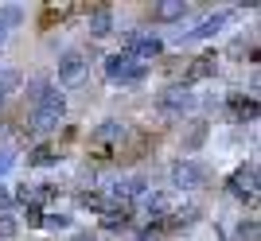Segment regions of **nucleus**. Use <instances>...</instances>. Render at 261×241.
Listing matches in <instances>:
<instances>
[{"label": "nucleus", "mask_w": 261, "mask_h": 241, "mask_svg": "<svg viewBox=\"0 0 261 241\" xmlns=\"http://www.w3.org/2000/svg\"><path fill=\"white\" fill-rule=\"evenodd\" d=\"M63 109H66V98L59 94V89H47L43 98L35 101V113H32V120H35V129H55L59 125V117H63Z\"/></svg>", "instance_id": "1"}, {"label": "nucleus", "mask_w": 261, "mask_h": 241, "mask_svg": "<svg viewBox=\"0 0 261 241\" xmlns=\"http://www.w3.org/2000/svg\"><path fill=\"white\" fill-rule=\"evenodd\" d=\"M106 74H109V82H141L144 63H137L129 55H113V58H106Z\"/></svg>", "instance_id": "2"}, {"label": "nucleus", "mask_w": 261, "mask_h": 241, "mask_svg": "<svg viewBox=\"0 0 261 241\" xmlns=\"http://www.w3.org/2000/svg\"><path fill=\"white\" fill-rule=\"evenodd\" d=\"M82 70H86V55L82 51H66L59 58V82L63 86H78L82 82Z\"/></svg>", "instance_id": "3"}, {"label": "nucleus", "mask_w": 261, "mask_h": 241, "mask_svg": "<svg viewBox=\"0 0 261 241\" xmlns=\"http://www.w3.org/2000/svg\"><path fill=\"white\" fill-rule=\"evenodd\" d=\"M160 51H164V43L160 39H148V35H129V43H125V55L137 58V63L148 55H160Z\"/></svg>", "instance_id": "4"}, {"label": "nucleus", "mask_w": 261, "mask_h": 241, "mask_svg": "<svg viewBox=\"0 0 261 241\" xmlns=\"http://www.w3.org/2000/svg\"><path fill=\"white\" fill-rule=\"evenodd\" d=\"M172 179H175V187H184V191H187V187L207 183V175H203V167H199V164H179L172 171Z\"/></svg>", "instance_id": "5"}, {"label": "nucleus", "mask_w": 261, "mask_h": 241, "mask_svg": "<svg viewBox=\"0 0 261 241\" xmlns=\"http://www.w3.org/2000/svg\"><path fill=\"white\" fill-rule=\"evenodd\" d=\"M160 109H168V113H179V109H191V94H187V89H168V94H164L160 98Z\"/></svg>", "instance_id": "6"}, {"label": "nucleus", "mask_w": 261, "mask_h": 241, "mask_svg": "<svg viewBox=\"0 0 261 241\" xmlns=\"http://www.w3.org/2000/svg\"><path fill=\"white\" fill-rule=\"evenodd\" d=\"M230 113H234V117H253V113H257V105H253V98H242V94H234V98H230Z\"/></svg>", "instance_id": "7"}, {"label": "nucleus", "mask_w": 261, "mask_h": 241, "mask_svg": "<svg viewBox=\"0 0 261 241\" xmlns=\"http://www.w3.org/2000/svg\"><path fill=\"white\" fill-rule=\"evenodd\" d=\"M16 20H20V8H12V4H8V8H0V43H4V35H8V27Z\"/></svg>", "instance_id": "8"}, {"label": "nucleus", "mask_w": 261, "mask_h": 241, "mask_svg": "<svg viewBox=\"0 0 261 241\" xmlns=\"http://www.w3.org/2000/svg\"><path fill=\"white\" fill-rule=\"evenodd\" d=\"M94 35H106V27H109V8H94Z\"/></svg>", "instance_id": "9"}, {"label": "nucleus", "mask_w": 261, "mask_h": 241, "mask_svg": "<svg viewBox=\"0 0 261 241\" xmlns=\"http://www.w3.org/2000/svg\"><path fill=\"white\" fill-rule=\"evenodd\" d=\"M230 187H234V191H238V195H242V187H246V171H238V175H234V183H230ZM250 187H253V167H250Z\"/></svg>", "instance_id": "10"}, {"label": "nucleus", "mask_w": 261, "mask_h": 241, "mask_svg": "<svg viewBox=\"0 0 261 241\" xmlns=\"http://www.w3.org/2000/svg\"><path fill=\"white\" fill-rule=\"evenodd\" d=\"M12 233H16V222H12V218H0V237H12Z\"/></svg>", "instance_id": "11"}, {"label": "nucleus", "mask_w": 261, "mask_h": 241, "mask_svg": "<svg viewBox=\"0 0 261 241\" xmlns=\"http://www.w3.org/2000/svg\"><path fill=\"white\" fill-rule=\"evenodd\" d=\"M12 156H16L12 148H0V171H8V167H12Z\"/></svg>", "instance_id": "12"}, {"label": "nucleus", "mask_w": 261, "mask_h": 241, "mask_svg": "<svg viewBox=\"0 0 261 241\" xmlns=\"http://www.w3.org/2000/svg\"><path fill=\"white\" fill-rule=\"evenodd\" d=\"M0 206H12V191H0Z\"/></svg>", "instance_id": "13"}]
</instances>
